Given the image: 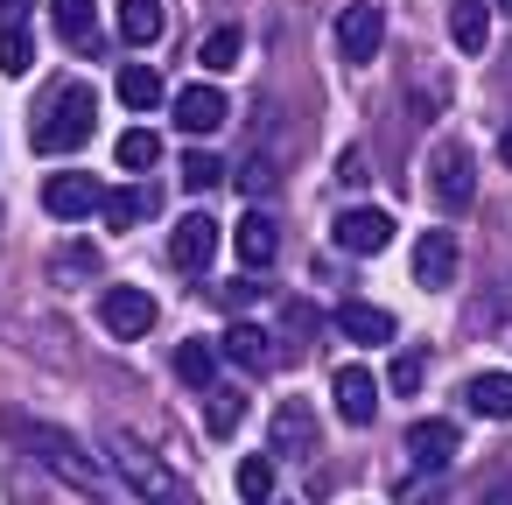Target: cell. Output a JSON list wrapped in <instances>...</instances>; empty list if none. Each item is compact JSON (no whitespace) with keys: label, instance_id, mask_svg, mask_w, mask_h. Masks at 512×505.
Here are the masks:
<instances>
[{"label":"cell","instance_id":"38","mask_svg":"<svg viewBox=\"0 0 512 505\" xmlns=\"http://www.w3.org/2000/svg\"><path fill=\"white\" fill-rule=\"evenodd\" d=\"M477 505H512V484H498V491H484Z\"/></svg>","mask_w":512,"mask_h":505},{"label":"cell","instance_id":"16","mask_svg":"<svg viewBox=\"0 0 512 505\" xmlns=\"http://www.w3.org/2000/svg\"><path fill=\"white\" fill-rule=\"evenodd\" d=\"M330 323H337L351 344H365V351H372V344H393V316H386L379 302H337Z\"/></svg>","mask_w":512,"mask_h":505},{"label":"cell","instance_id":"39","mask_svg":"<svg viewBox=\"0 0 512 505\" xmlns=\"http://www.w3.org/2000/svg\"><path fill=\"white\" fill-rule=\"evenodd\" d=\"M498 155H505V162H512V127H505V141H498Z\"/></svg>","mask_w":512,"mask_h":505},{"label":"cell","instance_id":"27","mask_svg":"<svg viewBox=\"0 0 512 505\" xmlns=\"http://www.w3.org/2000/svg\"><path fill=\"white\" fill-rule=\"evenodd\" d=\"M29 64H36V36H29L22 22H8V29H0V71H8V78H29Z\"/></svg>","mask_w":512,"mask_h":505},{"label":"cell","instance_id":"7","mask_svg":"<svg viewBox=\"0 0 512 505\" xmlns=\"http://www.w3.org/2000/svg\"><path fill=\"white\" fill-rule=\"evenodd\" d=\"M211 260H218V218H204V211L176 218V232H169V267H183V274H204Z\"/></svg>","mask_w":512,"mask_h":505},{"label":"cell","instance_id":"3","mask_svg":"<svg viewBox=\"0 0 512 505\" xmlns=\"http://www.w3.org/2000/svg\"><path fill=\"white\" fill-rule=\"evenodd\" d=\"M92 127H99L92 85H64V92L50 99V113L36 120V148H43V155H78V148L92 141Z\"/></svg>","mask_w":512,"mask_h":505},{"label":"cell","instance_id":"10","mask_svg":"<svg viewBox=\"0 0 512 505\" xmlns=\"http://www.w3.org/2000/svg\"><path fill=\"white\" fill-rule=\"evenodd\" d=\"M456 442H463V435H456V421H449V414H421V421L407 428V456H414V470H428V477H435V470H449Z\"/></svg>","mask_w":512,"mask_h":505},{"label":"cell","instance_id":"36","mask_svg":"<svg viewBox=\"0 0 512 505\" xmlns=\"http://www.w3.org/2000/svg\"><path fill=\"white\" fill-rule=\"evenodd\" d=\"M337 176H344V183H365V155H358V148H344V162H337Z\"/></svg>","mask_w":512,"mask_h":505},{"label":"cell","instance_id":"4","mask_svg":"<svg viewBox=\"0 0 512 505\" xmlns=\"http://www.w3.org/2000/svg\"><path fill=\"white\" fill-rule=\"evenodd\" d=\"M428 190H435L442 211H470V204H477V162H470L463 141H435V155H428Z\"/></svg>","mask_w":512,"mask_h":505},{"label":"cell","instance_id":"25","mask_svg":"<svg viewBox=\"0 0 512 505\" xmlns=\"http://www.w3.org/2000/svg\"><path fill=\"white\" fill-rule=\"evenodd\" d=\"M204 393H211V400H204V428L225 442V435L246 421V393H239V386H204Z\"/></svg>","mask_w":512,"mask_h":505},{"label":"cell","instance_id":"1","mask_svg":"<svg viewBox=\"0 0 512 505\" xmlns=\"http://www.w3.org/2000/svg\"><path fill=\"white\" fill-rule=\"evenodd\" d=\"M8 435L50 470V477H64L71 491H99L106 484V470H99V456L78 442V435H64L57 421H29V414H8Z\"/></svg>","mask_w":512,"mask_h":505},{"label":"cell","instance_id":"17","mask_svg":"<svg viewBox=\"0 0 512 505\" xmlns=\"http://www.w3.org/2000/svg\"><path fill=\"white\" fill-rule=\"evenodd\" d=\"M211 351H225V358H232V365H246V372H274V358H281V351L267 344V330H260V323H232Z\"/></svg>","mask_w":512,"mask_h":505},{"label":"cell","instance_id":"11","mask_svg":"<svg viewBox=\"0 0 512 505\" xmlns=\"http://www.w3.org/2000/svg\"><path fill=\"white\" fill-rule=\"evenodd\" d=\"M225 113H232V106H225V92H218V85H183V92L169 99V120H176L183 134H218V127H225Z\"/></svg>","mask_w":512,"mask_h":505},{"label":"cell","instance_id":"34","mask_svg":"<svg viewBox=\"0 0 512 505\" xmlns=\"http://www.w3.org/2000/svg\"><path fill=\"white\" fill-rule=\"evenodd\" d=\"M218 302H225V309H246V302H260V281H225Z\"/></svg>","mask_w":512,"mask_h":505},{"label":"cell","instance_id":"9","mask_svg":"<svg viewBox=\"0 0 512 505\" xmlns=\"http://www.w3.org/2000/svg\"><path fill=\"white\" fill-rule=\"evenodd\" d=\"M316 442H323V421L309 414V400H281L274 428H267V449L274 456H316Z\"/></svg>","mask_w":512,"mask_h":505},{"label":"cell","instance_id":"23","mask_svg":"<svg viewBox=\"0 0 512 505\" xmlns=\"http://www.w3.org/2000/svg\"><path fill=\"white\" fill-rule=\"evenodd\" d=\"M169 29V15H162V0H120V36L134 43V50H148L155 36Z\"/></svg>","mask_w":512,"mask_h":505},{"label":"cell","instance_id":"12","mask_svg":"<svg viewBox=\"0 0 512 505\" xmlns=\"http://www.w3.org/2000/svg\"><path fill=\"white\" fill-rule=\"evenodd\" d=\"M330 400H337V421L365 428V421L379 414V379H372L365 365H344V372L330 379Z\"/></svg>","mask_w":512,"mask_h":505},{"label":"cell","instance_id":"18","mask_svg":"<svg viewBox=\"0 0 512 505\" xmlns=\"http://www.w3.org/2000/svg\"><path fill=\"white\" fill-rule=\"evenodd\" d=\"M449 43L463 57H484V43H491V8H484V0H456V8H449Z\"/></svg>","mask_w":512,"mask_h":505},{"label":"cell","instance_id":"21","mask_svg":"<svg viewBox=\"0 0 512 505\" xmlns=\"http://www.w3.org/2000/svg\"><path fill=\"white\" fill-rule=\"evenodd\" d=\"M50 22H57V36L71 50H92V36H99V8H92V0H50Z\"/></svg>","mask_w":512,"mask_h":505},{"label":"cell","instance_id":"5","mask_svg":"<svg viewBox=\"0 0 512 505\" xmlns=\"http://www.w3.org/2000/svg\"><path fill=\"white\" fill-rule=\"evenodd\" d=\"M379 43H386V8H379V0H351V8L337 15V50L351 64H372Z\"/></svg>","mask_w":512,"mask_h":505},{"label":"cell","instance_id":"24","mask_svg":"<svg viewBox=\"0 0 512 505\" xmlns=\"http://www.w3.org/2000/svg\"><path fill=\"white\" fill-rule=\"evenodd\" d=\"M113 162H120V169H134V176H141V169H155V162H162V134H155V127H127V134L113 141Z\"/></svg>","mask_w":512,"mask_h":505},{"label":"cell","instance_id":"30","mask_svg":"<svg viewBox=\"0 0 512 505\" xmlns=\"http://www.w3.org/2000/svg\"><path fill=\"white\" fill-rule=\"evenodd\" d=\"M211 183H225V162L204 155V148H190V155H183V190L197 197V190H211Z\"/></svg>","mask_w":512,"mask_h":505},{"label":"cell","instance_id":"20","mask_svg":"<svg viewBox=\"0 0 512 505\" xmlns=\"http://www.w3.org/2000/svg\"><path fill=\"white\" fill-rule=\"evenodd\" d=\"M463 400L484 414V421H512V372H477L463 386Z\"/></svg>","mask_w":512,"mask_h":505},{"label":"cell","instance_id":"35","mask_svg":"<svg viewBox=\"0 0 512 505\" xmlns=\"http://www.w3.org/2000/svg\"><path fill=\"white\" fill-rule=\"evenodd\" d=\"M400 505H442V484H435V477H428V484H407Z\"/></svg>","mask_w":512,"mask_h":505},{"label":"cell","instance_id":"32","mask_svg":"<svg viewBox=\"0 0 512 505\" xmlns=\"http://www.w3.org/2000/svg\"><path fill=\"white\" fill-rule=\"evenodd\" d=\"M232 183H239V190H246V204H253V197H267V190H274V162H267V155H253V162H239V169H232Z\"/></svg>","mask_w":512,"mask_h":505},{"label":"cell","instance_id":"13","mask_svg":"<svg viewBox=\"0 0 512 505\" xmlns=\"http://www.w3.org/2000/svg\"><path fill=\"white\" fill-rule=\"evenodd\" d=\"M337 246H344V253H386V246H393V211H379V204L344 211V218H337Z\"/></svg>","mask_w":512,"mask_h":505},{"label":"cell","instance_id":"2","mask_svg":"<svg viewBox=\"0 0 512 505\" xmlns=\"http://www.w3.org/2000/svg\"><path fill=\"white\" fill-rule=\"evenodd\" d=\"M106 456H113V470H120V484L127 491H141V505H190V491H183V477L134 435V428H113L106 435Z\"/></svg>","mask_w":512,"mask_h":505},{"label":"cell","instance_id":"14","mask_svg":"<svg viewBox=\"0 0 512 505\" xmlns=\"http://www.w3.org/2000/svg\"><path fill=\"white\" fill-rule=\"evenodd\" d=\"M232 246H239L246 274H260V267H274V253H281V225H274L267 211H246V218L232 225Z\"/></svg>","mask_w":512,"mask_h":505},{"label":"cell","instance_id":"28","mask_svg":"<svg viewBox=\"0 0 512 505\" xmlns=\"http://www.w3.org/2000/svg\"><path fill=\"white\" fill-rule=\"evenodd\" d=\"M239 50H246V36H239V29H211V36L197 43V64H204V71H232V64H239Z\"/></svg>","mask_w":512,"mask_h":505},{"label":"cell","instance_id":"15","mask_svg":"<svg viewBox=\"0 0 512 505\" xmlns=\"http://www.w3.org/2000/svg\"><path fill=\"white\" fill-rule=\"evenodd\" d=\"M414 281H421V288H435V295L456 281V232H442V225H435V232H421V246H414Z\"/></svg>","mask_w":512,"mask_h":505},{"label":"cell","instance_id":"40","mask_svg":"<svg viewBox=\"0 0 512 505\" xmlns=\"http://www.w3.org/2000/svg\"><path fill=\"white\" fill-rule=\"evenodd\" d=\"M498 15H505V22H512V0H498Z\"/></svg>","mask_w":512,"mask_h":505},{"label":"cell","instance_id":"33","mask_svg":"<svg viewBox=\"0 0 512 505\" xmlns=\"http://www.w3.org/2000/svg\"><path fill=\"white\" fill-rule=\"evenodd\" d=\"M281 323H288L295 337H316V330H323V316H316L309 302H288V309H281Z\"/></svg>","mask_w":512,"mask_h":505},{"label":"cell","instance_id":"22","mask_svg":"<svg viewBox=\"0 0 512 505\" xmlns=\"http://www.w3.org/2000/svg\"><path fill=\"white\" fill-rule=\"evenodd\" d=\"M113 92H120V106H127V113H155V106L169 99V92H162V78H155L148 64H127V71L113 78Z\"/></svg>","mask_w":512,"mask_h":505},{"label":"cell","instance_id":"29","mask_svg":"<svg viewBox=\"0 0 512 505\" xmlns=\"http://www.w3.org/2000/svg\"><path fill=\"white\" fill-rule=\"evenodd\" d=\"M239 498L246 505H267L274 498V456H246L239 463Z\"/></svg>","mask_w":512,"mask_h":505},{"label":"cell","instance_id":"8","mask_svg":"<svg viewBox=\"0 0 512 505\" xmlns=\"http://www.w3.org/2000/svg\"><path fill=\"white\" fill-rule=\"evenodd\" d=\"M99 323H106L113 337H148V330H155V295L120 281V288L99 295Z\"/></svg>","mask_w":512,"mask_h":505},{"label":"cell","instance_id":"6","mask_svg":"<svg viewBox=\"0 0 512 505\" xmlns=\"http://www.w3.org/2000/svg\"><path fill=\"white\" fill-rule=\"evenodd\" d=\"M99 197H106V190H99V176H85V169H57V176L43 183V211H50V218H71V225L92 218Z\"/></svg>","mask_w":512,"mask_h":505},{"label":"cell","instance_id":"31","mask_svg":"<svg viewBox=\"0 0 512 505\" xmlns=\"http://www.w3.org/2000/svg\"><path fill=\"white\" fill-rule=\"evenodd\" d=\"M421 379H428V358H421V351H393L386 386H393V393H421Z\"/></svg>","mask_w":512,"mask_h":505},{"label":"cell","instance_id":"37","mask_svg":"<svg viewBox=\"0 0 512 505\" xmlns=\"http://www.w3.org/2000/svg\"><path fill=\"white\" fill-rule=\"evenodd\" d=\"M29 15V0H0V29H8V22H22Z\"/></svg>","mask_w":512,"mask_h":505},{"label":"cell","instance_id":"19","mask_svg":"<svg viewBox=\"0 0 512 505\" xmlns=\"http://www.w3.org/2000/svg\"><path fill=\"white\" fill-rule=\"evenodd\" d=\"M148 211H155L148 183H120V190H106V197H99V218H106L113 232H134V225H141Z\"/></svg>","mask_w":512,"mask_h":505},{"label":"cell","instance_id":"26","mask_svg":"<svg viewBox=\"0 0 512 505\" xmlns=\"http://www.w3.org/2000/svg\"><path fill=\"white\" fill-rule=\"evenodd\" d=\"M211 372H218V351H211V344H197V337H190V344H176V379H183V386H197V393H204V386H211Z\"/></svg>","mask_w":512,"mask_h":505}]
</instances>
